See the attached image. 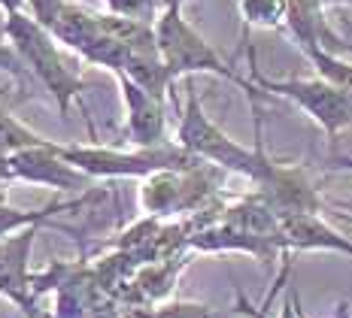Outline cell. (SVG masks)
<instances>
[{
    "mask_svg": "<svg viewBox=\"0 0 352 318\" xmlns=\"http://www.w3.org/2000/svg\"><path fill=\"white\" fill-rule=\"evenodd\" d=\"M186 91H188L186 94V106H182L179 124H176V146H182L186 152H192L195 158L207 161V164L216 167V170L246 176L255 188L267 182L283 161H274L267 152H264L261 118L255 115V139H258V143H255L252 149H246V146H240L237 139H231L207 113H204L192 79H188Z\"/></svg>",
    "mask_w": 352,
    "mask_h": 318,
    "instance_id": "cell-1",
    "label": "cell"
},
{
    "mask_svg": "<svg viewBox=\"0 0 352 318\" xmlns=\"http://www.w3.org/2000/svg\"><path fill=\"white\" fill-rule=\"evenodd\" d=\"M3 34L10 40L12 52L25 70L52 94V100L58 103L61 115L67 118L70 113V103H79V94H82V79L79 73L64 61V55L55 46V36L49 27H43L36 19H31L25 10L21 12H10L3 21Z\"/></svg>",
    "mask_w": 352,
    "mask_h": 318,
    "instance_id": "cell-2",
    "label": "cell"
},
{
    "mask_svg": "<svg viewBox=\"0 0 352 318\" xmlns=\"http://www.w3.org/2000/svg\"><path fill=\"white\" fill-rule=\"evenodd\" d=\"M58 155H61L67 164H73L76 170H82L88 179H149L155 173H167V170H176V173H188V170L204 167L207 161L195 158L192 152H186L176 143H164L155 146V149H109V146H58Z\"/></svg>",
    "mask_w": 352,
    "mask_h": 318,
    "instance_id": "cell-3",
    "label": "cell"
},
{
    "mask_svg": "<svg viewBox=\"0 0 352 318\" xmlns=\"http://www.w3.org/2000/svg\"><path fill=\"white\" fill-rule=\"evenodd\" d=\"M155 43H158L161 61L167 64L173 79L195 76V73H212V76L231 79V82L240 85L243 91L252 85V82H246L243 76H237V73L222 61V55L188 25L186 16H182V0H170V3L161 6V12L155 19Z\"/></svg>",
    "mask_w": 352,
    "mask_h": 318,
    "instance_id": "cell-4",
    "label": "cell"
},
{
    "mask_svg": "<svg viewBox=\"0 0 352 318\" xmlns=\"http://www.w3.org/2000/svg\"><path fill=\"white\" fill-rule=\"evenodd\" d=\"M249 76L261 91L283 98L289 103H295L298 109H304L313 122L325 130L328 137H337L343 128L352 124V98L343 94L337 85L325 82L322 76L313 79H267L255 64V49H249Z\"/></svg>",
    "mask_w": 352,
    "mask_h": 318,
    "instance_id": "cell-5",
    "label": "cell"
},
{
    "mask_svg": "<svg viewBox=\"0 0 352 318\" xmlns=\"http://www.w3.org/2000/svg\"><path fill=\"white\" fill-rule=\"evenodd\" d=\"M204 167L188 170V173L167 170V173H155V176H149V179H143L140 206L152 218L173 216V212L204 209V203H207L212 197V191H216V182H210L207 176H204Z\"/></svg>",
    "mask_w": 352,
    "mask_h": 318,
    "instance_id": "cell-6",
    "label": "cell"
},
{
    "mask_svg": "<svg viewBox=\"0 0 352 318\" xmlns=\"http://www.w3.org/2000/svg\"><path fill=\"white\" fill-rule=\"evenodd\" d=\"M40 231V225H31L25 231L3 236L0 240V297L12 300L16 306L25 313V318H31L40 309V297H34L31 282V249H34V236Z\"/></svg>",
    "mask_w": 352,
    "mask_h": 318,
    "instance_id": "cell-7",
    "label": "cell"
},
{
    "mask_svg": "<svg viewBox=\"0 0 352 318\" xmlns=\"http://www.w3.org/2000/svg\"><path fill=\"white\" fill-rule=\"evenodd\" d=\"M10 179L46 185V188H58V191H79L91 182L82 170H76L58 155L55 143L10 155Z\"/></svg>",
    "mask_w": 352,
    "mask_h": 318,
    "instance_id": "cell-8",
    "label": "cell"
},
{
    "mask_svg": "<svg viewBox=\"0 0 352 318\" xmlns=\"http://www.w3.org/2000/svg\"><path fill=\"white\" fill-rule=\"evenodd\" d=\"M122 88L124 113H128V139L137 149H155L167 143V115H164V100L140 88L134 79L116 76Z\"/></svg>",
    "mask_w": 352,
    "mask_h": 318,
    "instance_id": "cell-9",
    "label": "cell"
},
{
    "mask_svg": "<svg viewBox=\"0 0 352 318\" xmlns=\"http://www.w3.org/2000/svg\"><path fill=\"white\" fill-rule=\"evenodd\" d=\"M283 251H340L352 258V242L325 225L319 216H285L280 218Z\"/></svg>",
    "mask_w": 352,
    "mask_h": 318,
    "instance_id": "cell-10",
    "label": "cell"
},
{
    "mask_svg": "<svg viewBox=\"0 0 352 318\" xmlns=\"http://www.w3.org/2000/svg\"><path fill=\"white\" fill-rule=\"evenodd\" d=\"M240 16L246 27H285L289 0H240Z\"/></svg>",
    "mask_w": 352,
    "mask_h": 318,
    "instance_id": "cell-11",
    "label": "cell"
},
{
    "mask_svg": "<svg viewBox=\"0 0 352 318\" xmlns=\"http://www.w3.org/2000/svg\"><path fill=\"white\" fill-rule=\"evenodd\" d=\"M304 55L310 58V64L316 67V73L325 82L337 85L343 94L352 98V61L334 55V52H325V49H310V52H304Z\"/></svg>",
    "mask_w": 352,
    "mask_h": 318,
    "instance_id": "cell-12",
    "label": "cell"
},
{
    "mask_svg": "<svg viewBox=\"0 0 352 318\" xmlns=\"http://www.w3.org/2000/svg\"><path fill=\"white\" fill-rule=\"evenodd\" d=\"M52 139H43L40 134H34L28 124H21L16 115H10L3 106H0V152L16 155L25 149H34V146H46Z\"/></svg>",
    "mask_w": 352,
    "mask_h": 318,
    "instance_id": "cell-13",
    "label": "cell"
},
{
    "mask_svg": "<svg viewBox=\"0 0 352 318\" xmlns=\"http://www.w3.org/2000/svg\"><path fill=\"white\" fill-rule=\"evenodd\" d=\"M58 209H64V203H46V206H40V209H16V206L0 203V240L25 231V227H31V225H43V221L49 216H55Z\"/></svg>",
    "mask_w": 352,
    "mask_h": 318,
    "instance_id": "cell-14",
    "label": "cell"
},
{
    "mask_svg": "<svg viewBox=\"0 0 352 318\" xmlns=\"http://www.w3.org/2000/svg\"><path fill=\"white\" fill-rule=\"evenodd\" d=\"M158 3L161 0H107V6H109L113 16L137 19V21H146V25H155Z\"/></svg>",
    "mask_w": 352,
    "mask_h": 318,
    "instance_id": "cell-15",
    "label": "cell"
},
{
    "mask_svg": "<svg viewBox=\"0 0 352 318\" xmlns=\"http://www.w3.org/2000/svg\"><path fill=\"white\" fill-rule=\"evenodd\" d=\"M25 3H28V16L36 19L43 27H49V31H52L67 0H25Z\"/></svg>",
    "mask_w": 352,
    "mask_h": 318,
    "instance_id": "cell-16",
    "label": "cell"
},
{
    "mask_svg": "<svg viewBox=\"0 0 352 318\" xmlns=\"http://www.w3.org/2000/svg\"><path fill=\"white\" fill-rule=\"evenodd\" d=\"M149 318H212V313L210 306H197V303H170L149 313Z\"/></svg>",
    "mask_w": 352,
    "mask_h": 318,
    "instance_id": "cell-17",
    "label": "cell"
},
{
    "mask_svg": "<svg viewBox=\"0 0 352 318\" xmlns=\"http://www.w3.org/2000/svg\"><path fill=\"white\" fill-rule=\"evenodd\" d=\"M280 318H304V313H300V297H298L295 285H285V297L280 303Z\"/></svg>",
    "mask_w": 352,
    "mask_h": 318,
    "instance_id": "cell-18",
    "label": "cell"
},
{
    "mask_svg": "<svg viewBox=\"0 0 352 318\" xmlns=\"http://www.w3.org/2000/svg\"><path fill=\"white\" fill-rule=\"evenodd\" d=\"M328 170H346V173H352V155H334V158L325 161Z\"/></svg>",
    "mask_w": 352,
    "mask_h": 318,
    "instance_id": "cell-19",
    "label": "cell"
},
{
    "mask_svg": "<svg viewBox=\"0 0 352 318\" xmlns=\"http://www.w3.org/2000/svg\"><path fill=\"white\" fill-rule=\"evenodd\" d=\"M322 6H352V0H322Z\"/></svg>",
    "mask_w": 352,
    "mask_h": 318,
    "instance_id": "cell-20",
    "label": "cell"
}]
</instances>
